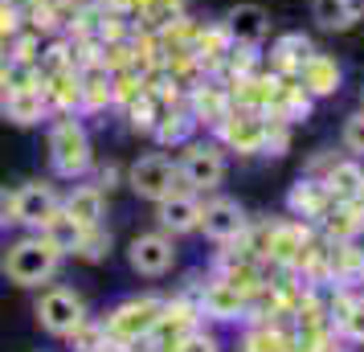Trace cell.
<instances>
[{
  "mask_svg": "<svg viewBox=\"0 0 364 352\" xmlns=\"http://www.w3.org/2000/svg\"><path fill=\"white\" fill-rule=\"evenodd\" d=\"M58 270H62V254L53 250L41 234H33V230H25L21 238H13L4 246V254H0V274L13 287H25V291L53 283Z\"/></svg>",
  "mask_w": 364,
  "mask_h": 352,
  "instance_id": "obj_1",
  "label": "cell"
},
{
  "mask_svg": "<svg viewBox=\"0 0 364 352\" xmlns=\"http://www.w3.org/2000/svg\"><path fill=\"white\" fill-rule=\"evenodd\" d=\"M46 151H50V172L58 181H82L95 168V144L86 132L82 115H53L50 135H46Z\"/></svg>",
  "mask_w": 364,
  "mask_h": 352,
  "instance_id": "obj_2",
  "label": "cell"
},
{
  "mask_svg": "<svg viewBox=\"0 0 364 352\" xmlns=\"http://www.w3.org/2000/svg\"><path fill=\"white\" fill-rule=\"evenodd\" d=\"M176 172H181V188L188 193H217V188L225 185V172H230V160H225V148L213 144V139H188L176 156Z\"/></svg>",
  "mask_w": 364,
  "mask_h": 352,
  "instance_id": "obj_3",
  "label": "cell"
},
{
  "mask_svg": "<svg viewBox=\"0 0 364 352\" xmlns=\"http://www.w3.org/2000/svg\"><path fill=\"white\" fill-rule=\"evenodd\" d=\"M123 185L132 188L139 201H148V205L172 197V193L181 188L176 156H168V151H144V156H135L132 164L123 168Z\"/></svg>",
  "mask_w": 364,
  "mask_h": 352,
  "instance_id": "obj_4",
  "label": "cell"
},
{
  "mask_svg": "<svg viewBox=\"0 0 364 352\" xmlns=\"http://www.w3.org/2000/svg\"><path fill=\"white\" fill-rule=\"evenodd\" d=\"M164 307L168 303L160 299V295H132V299L115 303L111 316L102 319L107 332H111V344L127 348V344H135V340H148V336L156 332L160 316H164Z\"/></svg>",
  "mask_w": 364,
  "mask_h": 352,
  "instance_id": "obj_5",
  "label": "cell"
},
{
  "mask_svg": "<svg viewBox=\"0 0 364 352\" xmlns=\"http://www.w3.org/2000/svg\"><path fill=\"white\" fill-rule=\"evenodd\" d=\"M33 316H37V324H41V332L66 340V336L86 319V299L74 287H46L41 299H37V307H33Z\"/></svg>",
  "mask_w": 364,
  "mask_h": 352,
  "instance_id": "obj_6",
  "label": "cell"
},
{
  "mask_svg": "<svg viewBox=\"0 0 364 352\" xmlns=\"http://www.w3.org/2000/svg\"><path fill=\"white\" fill-rule=\"evenodd\" d=\"M58 209H62V193L53 181H25L13 188V225L21 230H41Z\"/></svg>",
  "mask_w": 364,
  "mask_h": 352,
  "instance_id": "obj_7",
  "label": "cell"
},
{
  "mask_svg": "<svg viewBox=\"0 0 364 352\" xmlns=\"http://www.w3.org/2000/svg\"><path fill=\"white\" fill-rule=\"evenodd\" d=\"M127 267L144 279H160L176 267V238L164 230H148L127 242Z\"/></svg>",
  "mask_w": 364,
  "mask_h": 352,
  "instance_id": "obj_8",
  "label": "cell"
},
{
  "mask_svg": "<svg viewBox=\"0 0 364 352\" xmlns=\"http://www.w3.org/2000/svg\"><path fill=\"white\" fill-rule=\"evenodd\" d=\"M266 123H270V119H266L262 111H254V107H237V102H233V111L217 123V139H221V148L242 151V156H254V151H262Z\"/></svg>",
  "mask_w": 364,
  "mask_h": 352,
  "instance_id": "obj_9",
  "label": "cell"
},
{
  "mask_svg": "<svg viewBox=\"0 0 364 352\" xmlns=\"http://www.w3.org/2000/svg\"><path fill=\"white\" fill-rule=\"evenodd\" d=\"M197 316L213 319V324H237V319H246L250 316L246 287H237L233 279H213V283L200 291Z\"/></svg>",
  "mask_w": 364,
  "mask_h": 352,
  "instance_id": "obj_10",
  "label": "cell"
},
{
  "mask_svg": "<svg viewBox=\"0 0 364 352\" xmlns=\"http://www.w3.org/2000/svg\"><path fill=\"white\" fill-rule=\"evenodd\" d=\"M0 119L13 123V127H41V123H50L53 111H50V102H46V95H41V82L9 86L0 95Z\"/></svg>",
  "mask_w": 364,
  "mask_h": 352,
  "instance_id": "obj_11",
  "label": "cell"
},
{
  "mask_svg": "<svg viewBox=\"0 0 364 352\" xmlns=\"http://www.w3.org/2000/svg\"><path fill=\"white\" fill-rule=\"evenodd\" d=\"M246 209L242 201H233V197H209V201L200 205V234L209 238V242H237V238L246 234Z\"/></svg>",
  "mask_w": 364,
  "mask_h": 352,
  "instance_id": "obj_12",
  "label": "cell"
},
{
  "mask_svg": "<svg viewBox=\"0 0 364 352\" xmlns=\"http://www.w3.org/2000/svg\"><path fill=\"white\" fill-rule=\"evenodd\" d=\"M221 29H225V37H230L233 46L258 50L266 37H270V13H266L262 4H254V0H242V4L225 9V17H221Z\"/></svg>",
  "mask_w": 364,
  "mask_h": 352,
  "instance_id": "obj_13",
  "label": "cell"
},
{
  "mask_svg": "<svg viewBox=\"0 0 364 352\" xmlns=\"http://www.w3.org/2000/svg\"><path fill=\"white\" fill-rule=\"evenodd\" d=\"M62 213L74 218L82 230L90 225H107V188H99L95 181H74V185L62 193Z\"/></svg>",
  "mask_w": 364,
  "mask_h": 352,
  "instance_id": "obj_14",
  "label": "cell"
},
{
  "mask_svg": "<svg viewBox=\"0 0 364 352\" xmlns=\"http://www.w3.org/2000/svg\"><path fill=\"white\" fill-rule=\"evenodd\" d=\"M200 197L197 193H188V188H176L172 197L164 201H156V221H160V230L172 238L181 234H197L200 230Z\"/></svg>",
  "mask_w": 364,
  "mask_h": 352,
  "instance_id": "obj_15",
  "label": "cell"
},
{
  "mask_svg": "<svg viewBox=\"0 0 364 352\" xmlns=\"http://www.w3.org/2000/svg\"><path fill=\"white\" fill-rule=\"evenodd\" d=\"M193 95H188V115L197 119V127H209V132H217V123L233 111V99L221 90L217 82H197V86H188Z\"/></svg>",
  "mask_w": 364,
  "mask_h": 352,
  "instance_id": "obj_16",
  "label": "cell"
},
{
  "mask_svg": "<svg viewBox=\"0 0 364 352\" xmlns=\"http://www.w3.org/2000/svg\"><path fill=\"white\" fill-rule=\"evenodd\" d=\"M78 78H82V107H78V115L86 119V115H107V111H115V78H111V70L82 66Z\"/></svg>",
  "mask_w": 364,
  "mask_h": 352,
  "instance_id": "obj_17",
  "label": "cell"
},
{
  "mask_svg": "<svg viewBox=\"0 0 364 352\" xmlns=\"http://www.w3.org/2000/svg\"><path fill=\"white\" fill-rule=\"evenodd\" d=\"M197 119L188 115V107L184 102H176V107H168L164 115H160V123L151 127V139L160 144V151H181L188 139H197Z\"/></svg>",
  "mask_w": 364,
  "mask_h": 352,
  "instance_id": "obj_18",
  "label": "cell"
},
{
  "mask_svg": "<svg viewBox=\"0 0 364 352\" xmlns=\"http://www.w3.org/2000/svg\"><path fill=\"white\" fill-rule=\"evenodd\" d=\"M41 95H46L53 115H78V107H82V78H78V70L46 74L41 78Z\"/></svg>",
  "mask_w": 364,
  "mask_h": 352,
  "instance_id": "obj_19",
  "label": "cell"
},
{
  "mask_svg": "<svg viewBox=\"0 0 364 352\" xmlns=\"http://www.w3.org/2000/svg\"><path fill=\"white\" fill-rule=\"evenodd\" d=\"M323 188H328L331 205H352L364 188L360 160H352V156H348V160H331L328 172H323Z\"/></svg>",
  "mask_w": 364,
  "mask_h": 352,
  "instance_id": "obj_20",
  "label": "cell"
},
{
  "mask_svg": "<svg viewBox=\"0 0 364 352\" xmlns=\"http://www.w3.org/2000/svg\"><path fill=\"white\" fill-rule=\"evenodd\" d=\"M287 205H291V213L295 218H323L328 213V188H323V181H315V176H299L295 188L287 193Z\"/></svg>",
  "mask_w": 364,
  "mask_h": 352,
  "instance_id": "obj_21",
  "label": "cell"
},
{
  "mask_svg": "<svg viewBox=\"0 0 364 352\" xmlns=\"http://www.w3.org/2000/svg\"><path fill=\"white\" fill-rule=\"evenodd\" d=\"M299 82H303V90L307 95H331V90H340V66L331 62V58H323V53H307V62L299 66Z\"/></svg>",
  "mask_w": 364,
  "mask_h": 352,
  "instance_id": "obj_22",
  "label": "cell"
},
{
  "mask_svg": "<svg viewBox=\"0 0 364 352\" xmlns=\"http://www.w3.org/2000/svg\"><path fill=\"white\" fill-rule=\"evenodd\" d=\"M311 17L328 33H344V29H352L364 17V0H315Z\"/></svg>",
  "mask_w": 364,
  "mask_h": 352,
  "instance_id": "obj_23",
  "label": "cell"
},
{
  "mask_svg": "<svg viewBox=\"0 0 364 352\" xmlns=\"http://www.w3.org/2000/svg\"><path fill=\"white\" fill-rule=\"evenodd\" d=\"M33 234L46 238V242H50V246L62 254V258H74V250H78V238H82V225H78L74 218H66V213L58 209V213H53V218L46 221L41 230H33Z\"/></svg>",
  "mask_w": 364,
  "mask_h": 352,
  "instance_id": "obj_24",
  "label": "cell"
},
{
  "mask_svg": "<svg viewBox=\"0 0 364 352\" xmlns=\"http://www.w3.org/2000/svg\"><path fill=\"white\" fill-rule=\"evenodd\" d=\"M303 242H307L303 225H274L266 238V254L274 262H303Z\"/></svg>",
  "mask_w": 364,
  "mask_h": 352,
  "instance_id": "obj_25",
  "label": "cell"
},
{
  "mask_svg": "<svg viewBox=\"0 0 364 352\" xmlns=\"http://www.w3.org/2000/svg\"><path fill=\"white\" fill-rule=\"evenodd\" d=\"M66 340H70V352H107L111 348V332H107V324H102V319H90V316H86Z\"/></svg>",
  "mask_w": 364,
  "mask_h": 352,
  "instance_id": "obj_26",
  "label": "cell"
},
{
  "mask_svg": "<svg viewBox=\"0 0 364 352\" xmlns=\"http://www.w3.org/2000/svg\"><path fill=\"white\" fill-rule=\"evenodd\" d=\"M74 258H78V262H90V267H95V262H107V258H111V230H107V225H90V230H82Z\"/></svg>",
  "mask_w": 364,
  "mask_h": 352,
  "instance_id": "obj_27",
  "label": "cell"
},
{
  "mask_svg": "<svg viewBox=\"0 0 364 352\" xmlns=\"http://www.w3.org/2000/svg\"><path fill=\"white\" fill-rule=\"evenodd\" d=\"M307 53H311V41L299 33H287L274 41V50H270V62L279 70H299L303 62H307Z\"/></svg>",
  "mask_w": 364,
  "mask_h": 352,
  "instance_id": "obj_28",
  "label": "cell"
},
{
  "mask_svg": "<svg viewBox=\"0 0 364 352\" xmlns=\"http://www.w3.org/2000/svg\"><path fill=\"white\" fill-rule=\"evenodd\" d=\"M360 225H364V209L356 201L352 205H336V213L328 218V234L336 238V242H348Z\"/></svg>",
  "mask_w": 364,
  "mask_h": 352,
  "instance_id": "obj_29",
  "label": "cell"
},
{
  "mask_svg": "<svg viewBox=\"0 0 364 352\" xmlns=\"http://www.w3.org/2000/svg\"><path fill=\"white\" fill-rule=\"evenodd\" d=\"M340 332H344V340H352V344H364V299H344V307H340Z\"/></svg>",
  "mask_w": 364,
  "mask_h": 352,
  "instance_id": "obj_30",
  "label": "cell"
},
{
  "mask_svg": "<svg viewBox=\"0 0 364 352\" xmlns=\"http://www.w3.org/2000/svg\"><path fill=\"white\" fill-rule=\"evenodd\" d=\"M340 144H344V151L352 156V160H364V107L356 111V115H348V119H344Z\"/></svg>",
  "mask_w": 364,
  "mask_h": 352,
  "instance_id": "obj_31",
  "label": "cell"
},
{
  "mask_svg": "<svg viewBox=\"0 0 364 352\" xmlns=\"http://www.w3.org/2000/svg\"><path fill=\"white\" fill-rule=\"evenodd\" d=\"M242 352H287V340L274 328H254L242 340Z\"/></svg>",
  "mask_w": 364,
  "mask_h": 352,
  "instance_id": "obj_32",
  "label": "cell"
},
{
  "mask_svg": "<svg viewBox=\"0 0 364 352\" xmlns=\"http://www.w3.org/2000/svg\"><path fill=\"white\" fill-rule=\"evenodd\" d=\"M168 352H221V344H217L213 332H205V328H188V332H184Z\"/></svg>",
  "mask_w": 364,
  "mask_h": 352,
  "instance_id": "obj_33",
  "label": "cell"
},
{
  "mask_svg": "<svg viewBox=\"0 0 364 352\" xmlns=\"http://www.w3.org/2000/svg\"><path fill=\"white\" fill-rule=\"evenodd\" d=\"M90 172H95V185L107 188V193H111L115 185H123V164H115V160H107V164H95Z\"/></svg>",
  "mask_w": 364,
  "mask_h": 352,
  "instance_id": "obj_34",
  "label": "cell"
},
{
  "mask_svg": "<svg viewBox=\"0 0 364 352\" xmlns=\"http://www.w3.org/2000/svg\"><path fill=\"white\" fill-rule=\"evenodd\" d=\"M9 90V62H4V53H0V95Z\"/></svg>",
  "mask_w": 364,
  "mask_h": 352,
  "instance_id": "obj_35",
  "label": "cell"
},
{
  "mask_svg": "<svg viewBox=\"0 0 364 352\" xmlns=\"http://www.w3.org/2000/svg\"><path fill=\"white\" fill-rule=\"evenodd\" d=\"M356 205H360V209H364V188H360V197H356Z\"/></svg>",
  "mask_w": 364,
  "mask_h": 352,
  "instance_id": "obj_36",
  "label": "cell"
},
{
  "mask_svg": "<svg viewBox=\"0 0 364 352\" xmlns=\"http://www.w3.org/2000/svg\"><path fill=\"white\" fill-rule=\"evenodd\" d=\"M107 352H119V344H111V348H107Z\"/></svg>",
  "mask_w": 364,
  "mask_h": 352,
  "instance_id": "obj_37",
  "label": "cell"
}]
</instances>
